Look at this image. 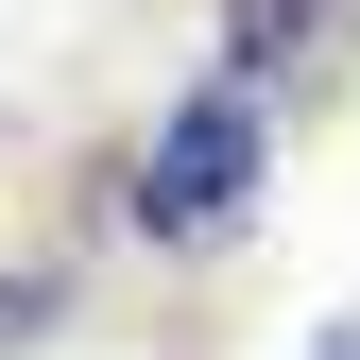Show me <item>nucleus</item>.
Wrapping results in <instances>:
<instances>
[{
  "instance_id": "f03ea898",
  "label": "nucleus",
  "mask_w": 360,
  "mask_h": 360,
  "mask_svg": "<svg viewBox=\"0 0 360 360\" xmlns=\"http://www.w3.org/2000/svg\"><path fill=\"white\" fill-rule=\"evenodd\" d=\"M343 0H223V86H257V103H292V69L326 52Z\"/></svg>"
},
{
  "instance_id": "7ed1b4c3",
  "label": "nucleus",
  "mask_w": 360,
  "mask_h": 360,
  "mask_svg": "<svg viewBox=\"0 0 360 360\" xmlns=\"http://www.w3.org/2000/svg\"><path fill=\"white\" fill-rule=\"evenodd\" d=\"M18 326H52V275H0V343Z\"/></svg>"
},
{
  "instance_id": "f257e3e1",
  "label": "nucleus",
  "mask_w": 360,
  "mask_h": 360,
  "mask_svg": "<svg viewBox=\"0 0 360 360\" xmlns=\"http://www.w3.org/2000/svg\"><path fill=\"white\" fill-rule=\"evenodd\" d=\"M257 172H275V103L206 69L189 103L138 138V172H120V223H138V240H223V223L257 206Z\"/></svg>"
},
{
  "instance_id": "20e7f679",
  "label": "nucleus",
  "mask_w": 360,
  "mask_h": 360,
  "mask_svg": "<svg viewBox=\"0 0 360 360\" xmlns=\"http://www.w3.org/2000/svg\"><path fill=\"white\" fill-rule=\"evenodd\" d=\"M309 360H360V309H343V326H326V343H309Z\"/></svg>"
}]
</instances>
